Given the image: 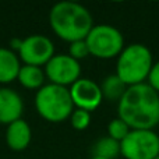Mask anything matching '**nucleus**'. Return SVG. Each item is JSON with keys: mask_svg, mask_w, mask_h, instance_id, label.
Wrapping results in <instances>:
<instances>
[{"mask_svg": "<svg viewBox=\"0 0 159 159\" xmlns=\"http://www.w3.org/2000/svg\"><path fill=\"white\" fill-rule=\"evenodd\" d=\"M117 117L131 130H154L159 124V93L147 82L127 87L117 102Z\"/></svg>", "mask_w": 159, "mask_h": 159, "instance_id": "nucleus-1", "label": "nucleus"}, {"mask_svg": "<svg viewBox=\"0 0 159 159\" xmlns=\"http://www.w3.org/2000/svg\"><path fill=\"white\" fill-rule=\"evenodd\" d=\"M49 25L59 38L71 43L87 38L93 27V17L80 3L59 2L49 11Z\"/></svg>", "mask_w": 159, "mask_h": 159, "instance_id": "nucleus-2", "label": "nucleus"}, {"mask_svg": "<svg viewBox=\"0 0 159 159\" xmlns=\"http://www.w3.org/2000/svg\"><path fill=\"white\" fill-rule=\"evenodd\" d=\"M154 66V57L149 48L144 43H130L124 46L116 60V73L127 87L147 82Z\"/></svg>", "mask_w": 159, "mask_h": 159, "instance_id": "nucleus-3", "label": "nucleus"}, {"mask_svg": "<svg viewBox=\"0 0 159 159\" xmlns=\"http://www.w3.org/2000/svg\"><path fill=\"white\" fill-rule=\"evenodd\" d=\"M35 109L41 117L50 123L70 119L74 105L69 88L56 84H45L35 93Z\"/></svg>", "mask_w": 159, "mask_h": 159, "instance_id": "nucleus-4", "label": "nucleus"}, {"mask_svg": "<svg viewBox=\"0 0 159 159\" xmlns=\"http://www.w3.org/2000/svg\"><path fill=\"white\" fill-rule=\"evenodd\" d=\"M85 43L89 50V56L101 60H110L117 57L124 49V36L113 25L98 24L89 31Z\"/></svg>", "mask_w": 159, "mask_h": 159, "instance_id": "nucleus-5", "label": "nucleus"}, {"mask_svg": "<svg viewBox=\"0 0 159 159\" xmlns=\"http://www.w3.org/2000/svg\"><path fill=\"white\" fill-rule=\"evenodd\" d=\"M124 159H155L159 157V135L154 130H130L120 143Z\"/></svg>", "mask_w": 159, "mask_h": 159, "instance_id": "nucleus-6", "label": "nucleus"}, {"mask_svg": "<svg viewBox=\"0 0 159 159\" xmlns=\"http://www.w3.org/2000/svg\"><path fill=\"white\" fill-rule=\"evenodd\" d=\"M43 71L50 84L71 87L81 78V64L66 53H57L45 64Z\"/></svg>", "mask_w": 159, "mask_h": 159, "instance_id": "nucleus-7", "label": "nucleus"}, {"mask_svg": "<svg viewBox=\"0 0 159 159\" xmlns=\"http://www.w3.org/2000/svg\"><path fill=\"white\" fill-rule=\"evenodd\" d=\"M17 55L24 64L45 67V64L55 56V45L48 36L34 34L22 39L21 48Z\"/></svg>", "mask_w": 159, "mask_h": 159, "instance_id": "nucleus-8", "label": "nucleus"}, {"mask_svg": "<svg viewBox=\"0 0 159 159\" xmlns=\"http://www.w3.org/2000/svg\"><path fill=\"white\" fill-rule=\"evenodd\" d=\"M69 91L75 109L87 110L89 113L98 109L103 101L99 84L91 78L81 77L69 88Z\"/></svg>", "mask_w": 159, "mask_h": 159, "instance_id": "nucleus-9", "label": "nucleus"}, {"mask_svg": "<svg viewBox=\"0 0 159 159\" xmlns=\"http://www.w3.org/2000/svg\"><path fill=\"white\" fill-rule=\"evenodd\" d=\"M24 112V101L17 91L11 88H0V123L8 126L21 119Z\"/></svg>", "mask_w": 159, "mask_h": 159, "instance_id": "nucleus-10", "label": "nucleus"}, {"mask_svg": "<svg viewBox=\"0 0 159 159\" xmlns=\"http://www.w3.org/2000/svg\"><path fill=\"white\" fill-rule=\"evenodd\" d=\"M32 140V130L24 119L13 121L6 129V144L13 151H24Z\"/></svg>", "mask_w": 159, "mask_h": 159, "instance_id": "nucleus-11", "label": "nucleus"}, {"mask_svg": "<svg viewBox=\"0 0 159 159\" xmlns=\"http://www.w3.org/2000/svg\"><path fill=\"white\" fill-rule=\"evenodd\" d=\"M20 57L8 48H0V84H8L17 80L21 69Z\"/></svg>", "mask_w": 159, "mask_h": 159, "instance_id": "nucleus-12", "label": "nucleus"}, {"mask_svg": "<svg viewBox=\"0 0 159 159\" xmlns=\"http://www.w3.org/2000/svg\"><path fill=\"white\" fill-rule=\"evenodd\" d=\"M18 82L27 89H36L45 85V71L42 67L38 66H30V64H22L21 69L17 75Z\"/></svg>", "mask_w": 159, "mask_h": 159, "instance_id": "nucleus-13", "label": "nucleus"}, {"mask_svg": "<svg viewBox=\"0 0 159 159\" xmlns=\"http://www.w3.org/2000/svg\"><path fill=\"white\" fill-rule=\"evenodd\" d=\"M99 87H101L103 99H106L109 102H119L127 89V85L116 74L107 75Z\"/></svg>", "mask_w": 159, "mask_h": 159, "instance_id": "nucleus-14", "label": "nucleus"}, {"mask_svg": "<svg viewBox=\"0 0 159 159\" xmlns=\"http://www.w3.org/2000/svg\"><path fill=\"white\" fill-rule=\"evenodd\" d=\"M120 155V143L110 137H102L92 145V157L116 159Z\"/></svg>", "mask_w": 159, "mask_h": 159, "instance_id": "nucleus-15", "label": "nucleus"}, {"mask_svg": "<svg viewBox=\"0 0 159 159\" xmlns=\"http://www.w3.org/2000/svg\"><path fill=\"white\" fill-rule=\"evenodd\" d=\"M130 130L131 129L120 117H115L107 124V137L113 138L117 143H121L126 138V135L130 133Z\"/></svg>", "mask_w": 159, "mask_h": 159, "instance_id": "nucleus-16", "label": "nucleus"}, {"mask_svg": "<svg viewBox=\"0 0 159 159\" xmlns=\"http://www.w3.org/2000/svg\"><path fill=\"white\" fill-rule=\"evenodd\" d=\"M70 123H71L73 129L82 131V130L88 129L91 124V113L82 109H74L70 116Z\"/></svg>", "mask_w": 159, "mask_h": 159, "instance_id": "nucleus-17", "label": "nucleus"}, {"mask_svg": "<svg viewBox=\"0 0 159 159\" xmlns=\"http://www.w3.org/2000/svg\"><path fill=\"white\" fill-rule=\"evenodd\" d=\"M69 56H71L74 60H82L85 59L87 56H89V50H88V46L85 43V39H81V41H75L71 42L69 46Z\"/></svg>", "mask_w": 159, "mask_h": 159, "instance_id": "nucleus-18", "label": "nucleus"}, {"mask_svg": "<svg viewBox=\"0 0 159 159\" xmlns=\"http://www.w3.org/2000/svg\"><path fill=\"white\" fill-rule=\"evenodd\" d=\"M147 84L159 93V60L157 63H154V66H152L149 75H148V80H147Z\"/></svg>", "mask_w": 159, "mask_h": 159, "instance_id": "nucleus-19", "label": "nucleus"}, {"mask_svg": "<svg viewBox=\"0 0 159 159\" xmlns=\"http://www.w3.org/2000/svg\"><path fill=\"white\" fill-rule=\"evenodd\" d=\"M21 43H22V39L21 38H13L10 39V48L13 52H18L20 48H21Z\"/></svg>", "mask_w": 159, "mask_h": 159, "instance_id": "nucleus-20", "label": "nucleus"}, {"mask_svg": "<svg viewBox=\"0 0 159 159\" xmlns=\"http://www.w3.org/2000/svg\"><path fill=\"white\" fill-rule=\"evenodd\" d=\"M89 159H105V158H99V157H91Z\"/></svg>", "mask_w": 159, "mask_h": 159, "instance_id": "nucleus-21", "label": "nucleus"}, {"mask_svg": "<svg viewBox=\"0 0 159 159\" xmlns=\"http://www.w3.org/2000/svg\"><path fill=\"white\" fill-rule=\"evenodd\" d=\"M155 159H159V157H157V158H155Z\"/></svg>", "mask_w": 159, "mask_h": 159, "instance_id": "nucleus-22", "label": "nucleus"}]
</instances>
